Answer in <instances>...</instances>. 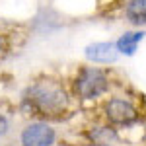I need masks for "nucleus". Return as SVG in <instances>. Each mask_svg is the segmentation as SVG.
<instances>
[{"instance_id": "3", "label": "nucleus", "mask_w": 146, "mask_h": 146, "mask_svg": "<svg viewBox=\"0 0 146 146\" xmlns=\"http://www.w3.org/2000/svg\"><path fill=\"white\" fill-rule=\"evenodd\" d=\"M96 119L115 127L117 131L131 129L135 125H140L144 121L146 109L142 105V100L133 94L113 90L109 96L96 103Z\"/></svg>"}, {"instance_id": "4", "label": "nucleus", "mask_w": 146, "mask_h": 146, "mask_svg": "<svg viewBox=\"0 0 146 146\" xmlns=\"http://www.w3.org/2000/svg\"><path fill=\"white\" fill-rule=\"evenodd\" d=\"M18 146H56L58 144V131L53 123L29 119L18 133Z\"/></svg>"}, {"instance_id": "10", "label": "nucleus", "mask_w": 146, "mask_h": 146, "mask_svg": "<svg viewBox=\"0 0 146 146\" xmlns=\"http://www.w3.org/2000/svg\"><path fill=\"white\" fill-rule=\"evenodd\" d=\"M16 105L10 101H0V138H6L14 131V119H16Z\"/></svg>"}, {"instance_id": "11", "label": "nucleus", "mask_w": 146, "mask_h": 146, "mask_svg": "<svg viewBox=\"0 0 146 146\" xmlns=\"http://www.w3.org/2000/svg\"><path fill=\"white\" fill-rule=\"evenodd\" d=\"M123 2L125 0H98L100 6H107V8L109 6H123Z\"/></svg>"}, {"instance_id": "5", "label": "nucleus", "mask_w": 146, "mask_h": 146, "mask_svg": "<svg viewBox=\"0 0 146 146\" xmlns=\"http://www.w3.org/2000/svg\"><path fill=\"white\" fill-rule=\"evenodd\" d=\"M29 27L18 22H0V62L18 55L27 43Z\"/></svg>"}, {"instance_id": "9", "label": "nucleus", "mask_w": 146, "mask_h": 146, "mask_svg": "<svg viewBox=\"0 0 146 146\" xmlns=\"http://www.w3.org/2000/svg\"><path fill=\"white\" fill-rule=\"evenodd\" d=\"M144 31H127V33H123L117 41H115V47H117V51L121 53V55H135V51L138 49V45H140V41L144 39Z\"/></svg>"}, {"instance_id": "7", "label": "nucleus", "mask_w": 146, "mask_h": 146, "mask_svg": "<svg viewBox=\"0 0 146 146\" xmlns=\"http://www.w3.org/2000/svg\"><path fill=\"white\" fill-rule=\"evenodd\" d=\"M84 55L94 64H109V62H115L117 60L119 51H117L115 43L98 41V43H92V45L86 47L84 49Z\"/></svg>"}, {"instance_id": "6", "label": "nucleus", "mask_w": 146, "mask_h": 146, "mask_svg": "<svg viewBox=\"0 0 146 146\" xmlns=\"http://www.w3.org/2000/svg\"><path fill=\"white\" fill-rule=\"evenodd\" d=\"M82 138L92 146H113L121 140L119 131L115 127L103 123V121H98V119L82 129Z\"/></svg>"}, {"instance_id": "1", "label": "nucleus", "mask_w": 146, "mask_h": 146, "mask_svg": "<svg viewBox=\"0 0 146 146\" xmlns=\"http://www.w3.org/2000/svg\"><path fill=\"white\" fill-rule=\"evenodd\" d=\"M80 103L68 90L66 80L43 72L25 86L20 94L18 111L27 119L47 123H66L78 113Z\"/></svg>"}, {"instance_id": "8", "label": "nucleus", "mask_w": 146, "mask_h": 146, "mask_svg": "<svg viewBox=\"0 0 146 146\" xmlns=\"http://www.w3.org/2000/svg\"><path fill=\"white\" fill-rule=\"evenodd\" d=\"M123 18L133 27H146V0H125Z\"/></svg>"}, {"instance_id": "2", "label": "nucleus", "mask_w": 146, "mask_h": 146, "mask_svg": "<svg viewBox=\"0 0 146 146\" xmlns=\"http://www.w3.org/2000/svg\"><path fill=\"white\" fill-rule=\"evenodd\" d=\"M66 84L78 103H94V105L119 86L109 66H94V62L76 66L70 72Z\"/></svg>"}]
</instances>
